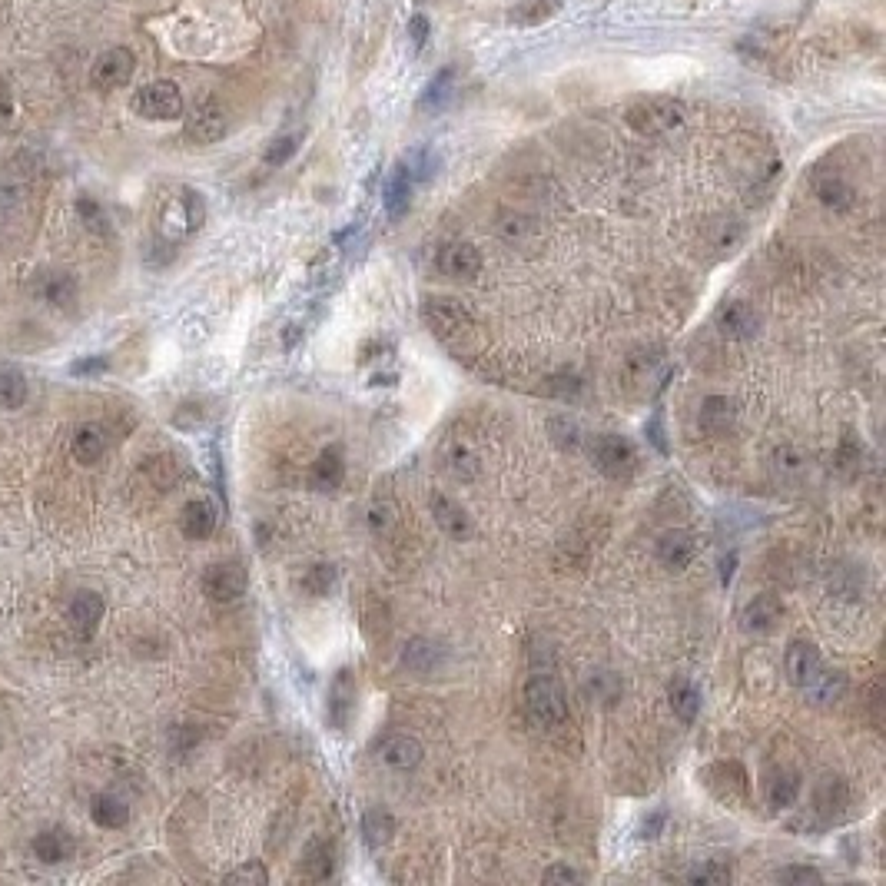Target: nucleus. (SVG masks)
I'll use <instances>...</instances> for the list:
<instances>
[{
	"mask_svg": "<svg viewBox=\"0 0 886 886\" xmlns=\"http://www.w3.org/2000/svg\"><path fill=\"white\" fill-rule=\"evenodd\" d=\"M843 691H847V677H843L840 671H827V667H823V671L804 687V694L813 704H837Z\"/></svg>",
	"mask_w": 886,
	"mask_h": 886,
	"instance_id": "32",
	"label": "nucleus"
},
{
	"mask_svg": "<svg viewBox=\"0 0 886 886\" xmlns=\"http://www.w3.org/2000/svg\"><path fill=\"white\" fill-rule=\"evenodd\" d=\"M482 253L478 246L465 243V239H455V243H445L439 249V269L448 279H458V283H472V279L482 276Z\"/></svg>",
	"mask_w": 886,
	"mask_h": 886,
	"instance_id": "9",
	"label": "nucleus"
},
{
	"mask_svg": "<svg viewBox=\"0 0 886 886\" xmlns=\"http://www.w3.org/2000/svg\"><path fill=\"white\" fill-rule=\"evenodd\" d=\"M813 190H817V200L827 206L830 213H847L850 206L857 203V190H853L840 173L817 176V186H813Z\"/></svg>",
	"mask_w": 886,
	"mask_h": 886,
	"instance_id": "23",
	"label": "nucleus"
},
{
	"mask_svg": "<svg viewBox=\"0 0 886 886\" xmlns=\"http://www.w3.org/2000/svg\"><path fill=\"white\" fill-rule=\"evenodd\" d=\"M332 867H336V860H332V847L326 840H312L306 847V857H302V873H306L309 880H329Z\"/></svg>",
	"mask_w": 886,
	"mask_h": 886,
	"instance_id": "36",
	"label": "nucleus"
},
{
	"mask_svg": "<svg viewBox=\"0 0 886 886\" xmlns=\"http://www.w3.org/2000/svg\"><path fill=\"white\" fill-rule=\"evenodd\" d=\"M442 661H445V648L432 638H412L402 651V664L409 667L412 674H422V677L439 671Z\"/></svg>",
	"mask_w": 886,
	"mask_h": 886,
	"instance_id": "17",
	"label": "nucleus"
},
{
	"mask_svg": "<svg viewBox=\"0 0 886 886\" xmlns=\"http://www.w3.org/2000/svg\"><path fill=\"white\" fill-rule=\"evenodd\" d=\"M90 820L100 830H120L130 823V807L117 794H97L90 800Z\"/></svg>",
	"mask_w": 886,
	"mask_h": 886,
	"instance_id": "26",
	"label": "nucleus"
},
{
	"mask_svg": "<svg viewBox=\"0 0 886 886\" xmlns=\"http://www.w3.org/2000/svg\"><path fill=\"white\" fill-rule=\"evenodd\" d=\"M97 369H107V359H87V362H77L74 372H97Z\"/></svg>",
	"mask_w": 886,
	"mask_h": 886,
	"instance_id": "56",
	"label": "nucleus"
},
{
	"mask_svg": "<svg viewBox=\"0 0 886 886\" xmlns=\"http://www.w3.org/2000/svg\"><path fill=\"white\" fill-rule=\"evenodd\" d=\"M757 312L747 306V302H727V306L717 309V329L724 332L727 339H750L757 332Z\"/></svg>",
	"mask_w": 886,
	"mask_h": 886,
	"instance_id": "20",
	"label": "nucleus"
},
{
	"mask_svg": "<svg viewBox=\"0 0 886 886\" xmlns=\"http://www.w3.org/2000/svg\"><path fill=\"white\" fill-rule=\"evenodd\" d=\"M671 707L684 724H691L697 711H701V691L691 681H674L671 684Z\"/></svg>",
	"mask_w": 886,
	"mask_h": 886,
	"instance_id": "37",
	"label": "nucleus"
},
{
	"mask_svg": "<svg viewBox=\"0 0 886 886\" xmlns=\"http://www.w3.org/2000/svg\"><path fill=\"white\" fill-rule=\"evenodd\" d=\"M648 435L651 442L658 445V452H667V442H664V429H661V415H654V419L648 422Z\"/></svg>",
	"mask_w": 886,
	"mask_h": 886,
	"instance_id": "54",
	"label": "nucleus"
},
{
	"mask_svg": "<svg viewBox=\"0 0 886 886\" xmlns=\"http://www.w3.org/2000/svg\"><path fill=\"white\" fill-rule=\"evenodd\" d=\"M352 707H356V674L352 667H342V671L332 677L329 684V704H326V717L336 731H346Z\"/></svg>",
	"mask_w": 886,
	"mask_h": 886,
	"instance_id": "11",
	"label": "nucleus"
},
{
	"mask_svg": "<svg viewBox=\"0 0 886 886\" xmlns=\"http://www.w3.org/2000/svg\"><path fill=\"white\" fill-rule=\"evenodd\" d=\"M800 774L797 770H787V767H780L774 777L767 780V804L770 807H777V810H784V807H794L797 804V797H800Z\"/></svg>",
	"mask_w": 886,
	"mask_h": 886,
	"instance_id": "30",
	"label": "nucleus"
},
{
	"mask_svg": "<svg viewBox=\"0 0 886 886\" xmlns=\"http://www.w3.org/2000/svg\"><path fill=\"white\" fill-rule=\"evenodd\" d=\"M435 166H439V156H435L432 150H415L409 156V163H405V170H409L412 183H425L435 173Z\"/></svg>",
	"mask_w": 886,
	"mask_h": 886,
	"instance_id": "47",
	"label": "nucleus"
},
{
	"mask_svg": "<svg viewBox=\"0 0 886 886\" xmlns=\"http://www.w3.org/2000/svg\"><path fill=\"white\" fill-rule=\"evenodd\" d=\"M44 299L50 302V306H57V309H70V306H74V299H77V283H74V276H67V273L47 276V283H44Z\"/></svg>",
	"mask_w": 886,
	"mask_h": 886,
	"instance_id": "38",
	"label": "nucleus"
},
{
	"mask_svg": "<svg viewBox=\"0 0 886 886\" xmlns=\"http://www.w3.org/2000/svg\"><path fill=\"white\" fill-rule=\"evenodd\" d=\"M847 807V787L837 777H823V784L817 787V800H813V810L820 813L823 823L837 820L840 810Z\"/></svg>",
	"mask_w": 886,
	"mask_h": 886,
	"instance_id": "31",
	"label": "nucleus"
},
{
	"mask_svg": "<svg viewBox=\"0 0 886 886\" xmlns=\"http://www.w3.org/2000/svg\"><path fill=\"white\" fill-rule=\"evenodd\" d=\"M369 525H372L375 531H385V528L392 525V508H389V505H382V508L375 505V508H372V515H369Z\"/></svg>",
	"mask_w": 886,
	"mask_h": 886,
	"instance_id": "53",
	"label": "nucleus"
},
{
	"mask_svg": "<svg viewBox=\"0 0 886 886\" xmlns=\"http://www.w3.org/2000/svg\"><path fill=\"white\" fill-rule=\"evenodd\" d=\"M429 508H432V515H435V525H439L448 538H468V535H472V521H468L465 508L458 505V502H452L448 495L435 492L429 498Z\"/></svg>",
	"mask_w": 886,
	"mask_h": 886,
	"instance_id": "19",
	"label": "nucleus"
},
{
	"mask_svg": "<svg viewBox=\"0 0 886 886\" xmlns=\"http://www.w3.org/2000/svg\"><path fill=\"white\" fill-rule=\"evenodd\" d=\"M382 203H385V213H389L392 220H399V216H405V210H409V203H412V176H409V170H405V163H399L392 170L389 183H385Z\"/></svg>",
	"mask_w": 886,
	"mask_h": 886,
	"instance_id": "28",
	"label": "nucleus"
},
{
	"mask_svg": "<svg viewBox=\"0 0 886 886\" xmlns=\"http://www.w3.org/2000/svg\"><path fill=\"white\" fill-rule=\"evenodd\" d=\"M409 34H412V47H415V50H422L425 37H429V20H425L422 14H415V17H412V24H409Z\"/></svg>",
	"mask_w": 886,
	"mask_h": 886,
	"instance_id": "51",
	"label": "nucleus"
},
{
	"mask_svg": "<svg viewBox=\"0 0 886 886\" xmlns=\"http://www.w3.org/2000/svg\"><path fill=\"white\" fill-rule=\"evenodd\" d=\"M133 70H137L133 50L110 47V50H103V54L97 57V64H93V83H97L100 90H117V87H123V83H130Z\"/></svg>",
	"mask_w": 886,
	"mask_h": 886,
	"instance_id": "10",
	"label": "nucleus"
},
{
	"mask_svg": "<svg viewBox=\"0 0 886 886\" xmlns=\"http://www.w3.org/2000/svg\"><path fill=\"white\" fill-rule=\"evenodd\" d=\"M445 468L452 472L455 478H462V482H468V478H475L478 472H482V462H478V455L468 448L462 439L448 442L445 445Z\"/></svg>",
	"mask_w": 886,
	"mask_h": 886,
	"instance_id": "33",
	"label": "nucleus"
},
{
	"mask_svg": "<svg viewBox=\"0 0 886 886\" xmlns=\"http://www.w3.org/2000/svg\"><path fill=\"white\" fill-rule=\"evenodd\" d=\"M103 452H107V435H103L100 425H80V429L74 432V439H70V455L77 458L80 465H97Z\"/></svg>",
	"mask_w": 886,
	"mask_h": 886,
	"instance_id": "27",
	"label": "nucleus"
},
{
	"mask_svg": "<svg viewBox=\"0 0 886 886\" xmlns=\"http://www.w3.org/2000/svg\"><path fill=\"white\" fill-rule=\"evenodd\" d=\"M216 521H220V515H216L213 502H206V498H193V502H186V508H183L180 528H183L186 538L203 541L216 531Z\"/></svg>",
	"mask_w": 886,
	"mask_h": 886,
	"instance_id": "22",
	"label": "nucleus"
},
{
	"mask_svg": "<svg viewBox=\"0 0 886 886\" xmlns=\"http://www.w3.org/2000/svg\"><path fill=\"white\" fill-rule=\"evenodd\" d=\"M452 87H455V67L439 70V74L432 77L429 87H425L422 100H419V107H422V110H439L442 103L448 100V93H452Z\"/></svg>",
	"mask_w": 886,
	"mask_h": 886,
	"instance_id": "39",
	"label": "nucleus"
},
{
	"mask_svg": "<svg viewBox=\"0 0 886 886\" xmlns=\"http://www.w3.org/2000/svg\"><path fill=\"white\" fill-rule=\"evenodd\" d=\"M704 777H707V787H711L721 800H727V804H744L747 774H744V767H740V764H727V760H721V764L707 767Z\"/></svg>",
	"mask_w": 886,
	"mask_h": 886,
	"instance_id": "14",
	"label": "nucleus"
},
{
	"mask_svg": "<svg viewBox=\"0 0 886 886\" xmlns=\"http://www.w3.org/2000/svg\"><path fill=\"white\" fill-rule=\"evenodd\" d=\"M296 150H299V133H286V137H276L273 143H269L266 153H263V163L266 166H283V163L293 160Z\"/></svg>",
	"mask_w": 886,
	"mask_h": 886,
	"instance_id": "44",
	"label": "nucleus"
},
{
	"mask_svg": "<svg viewBox=\"0 0 886 886\" xmlns=\"http://www.w3.org/2000/svg\"><path fill=\"white\" fill-rule=\"evenodd\" d=\"M780 614H784V604H780L777 594H757V598L747 601L744 611H740V628L750 634H767L777 628Z\"/></svg>",
	"mask_w": 886,
	"mask_h": 886,
	"instance_id": "15",
	"label": "nucleus"
},
{
	"mask_svg": "<svg viewBox=\"0 0 886 886\" xmlns=\"http://www.w3.org/2000/svg\"><path fill=\"white\" fill-rule=\"evenodd\" d=\"M246 568L239 561H220V565H210L203 575V591L206 598L216 604H233L246 594Z\"/></svg>",
	"mask_w": 886,
	"mask_h": 886,
	"instance_id": "7",
	"label": "nucleus"
},
{
	"mask_svg": "<svg viewBox=\"0 0 886 886\" xmlns=\"http://www.w3.org/2000/svg\"><path fill=\"white\" fill-rule=\"evenodd\" d=\"M392 833H395V817L389 810H382V807H372V810H366V817H362V837H366V843L369 847H385V843L392 840Z\"/></svg>",
	"mask_w": 886,
	"mask_h": 886,
	"instance_id": "34",
	"label": "nucleus"
},
{
	"mask_svg": "<svg viewBox=\"0 0 886 886\" xmlns=\"http://www.w3.org/2000/svg\"><path fill=\"white\" fill-rule=\"evenodd\" d=\"M336 585V568L332 565H312L306 575H302V591L312 594V598H326Z\"/></svg>",
	"mask_w": 886,
	"mask_h": 886,
	"instance_id": "43",
	"label": "nucleus"
},
{
	"mask_svg": "<svg viewBox=\"0 0 886 886\" xmlns=\"http://www.w3.org/2000/svg\"><path fill=\"white\" fill-rule=\"evenodd\" d=\"M77 213H80V223L90 229V233L97 236H107L110 233V216L103 213V206L93 200V196H80L77 200Z\"/></svg>",
	"mask_w": 886,
	"mask_h": 886,
	"instance_id": "42",
	"label": "nucleus"
},
{
	"mask_svg": "<svg viewBox=\"0 0 886 886\" xmlns=\"http://www.w3.org/2000/svg\"><path fill=\"white\" fill-rule=\"evenodd\" d=\"M774 472L784 482H800L807 475V458L794 448H780V452H774Z\"/></svg>",
	"mask_w": 886,
	"mask_h": 886,
	"instance_id": "41",
	"label": "nucleus"
},
{
	"mask_svg": "<svg viewBox=\"0 0 886 886\" xmlns=\"http://www.w3.org/2000/svg\"><path fill=\"white\" fill-rule=\"evenodd\" d=\"M27 402V375L14 366H0V409H20Z\"/></svg>",
	"mask_w": 886,
	"mask_h": 886,
	"instance_id": "35",
	"label": "nucleus"
},
{
	"mask_svg": "<svg viewBox=\"0 0 886 886\" xmlns=\"http://www.w3.org/2000/svg\"><path fill=\"white\" fill-rule=\"evenodd\" d=\"M588 691L598 697L601 704H614L621 697V681L618 677H614L611 671H601V674H594L591 677V684H588Z\"/></svg>",
	"mask_w": 886,
	"mask_h": 886,
	"instance_id": "46",
	"label": "nucleus"
},
{
	"mask_svg": "<svg viewBox=\"0 0 886 886\" xmlns=\"http://www.w3.org/2000/svg\"><path fill=\"white\" fill-rule=\"evenodd\" d=\"M495 229H498V236H502L508 246H518V249L535 246L538 236H541V226L531 220V216L515 213V210H502V213H498Z\"/></svg>",
	"mask_w": 886,
	"mask_h": 886,
	"instance_id": "18",
	"label": "nucleus"
},
{
	"mask_svg": "<svg viewBox=\"0 0 886 886\" xmlns=\"http://www.w3.org/2000/svg\"><path fill=\"white\" fill-rule=\"evenodd\" d=\"M784 671H787V681L804 691L813 677L823 671V658H820L817 644H810V641H794V644H790L787 658H784Z\"/></svg>",
	"mask_w": 886,
	"mask_h": 886,
	"instance_id": "12",
	"label": "nucleus"
},
{
	"mask_svg": "<svg viewBox=\"0 0 886 886\" xmlns=\"http://www.w3.org/2000/svg\"><path fill=\"white\" fill-rule=\"evenodd\" d=\"M734 565H737V555H727V558L721 561V581H724V585H731V578H734Z\"/></svg>",
	"mask_w": 886,
	"mask_h": 886,
	"instance_id": "55",
	"label": "nucleus"
},
{
	"mask_svg": "<svg viewBox=\"0 0 886 886\" xmlns=\"http://www.w3.org/2000/svg\"><path fill=\"white\" fill-rule=\"evenodd\" d=\"M694 555H697V545H694L691 531L674 528V531H664V535L658 538V561L664 568L684 571L694 561Z\"/></svg>",
	"mask_w": 886,
	"mask_h": 886,
	"instance_id": "16",
	"label": "nucleus"
},
{
	"mask_svg": "<svg viewBox=\"0 0 886 886\" xmlns=\"http://www.w3.org/2000/svg\"><path fill=\"white\" fill-rule=\"evenodd\" d=\"M226 130H229V117L216 100H203L200 107H193V113L186 117V140L196 143V147L220 143L226 137Z\"/></svg>",
	"mask_w": 886,
	"mask_h": 886,
	"instance_id": "8",
	"label": "nucleus"
},
{
	"mask_svg": "<svg viewBox=\"0 0 886 886\" xmlns=\"http://www.w3.org/2000/svg\"><path fill=\"white\" fill-rule=\"evenodd\" d=\"M525 714L528 721L541 727V731H555L568 721V697L558 677L551 674H535L525 684Z\"/></svg>",
	"mask_w": 886,
	"mask_h": 886,
	"instance_id": "1",
	"label": "nucleus"
},
{
	"mask_svg": "<svg viewBox=\"0 0 886 886\" xmlns=\"http://www.w3.org/2000/svg\"><path fill=\"white\" fill-rule=\"evenodd\" d=\"M684 880L687 883H701V886H721V883H731V867L711 860V863H704V867H694Z\"/></svg>",
	"mask_w": 886,
	"mask_h": 886,
	"instance_id": "45",
	"label": "nucleus"
},
{
	"mask_svg": "<svg viewBox=\"0 0 886 886\" xmlns=\"http://www.w3.org/2000/svg\"><path fill=\"white\" fill-rule=\"evenodd\" d=\"M734 415H737V409H734V402L727 399V395H711V399L701 402V415H697V419H701L704 432L721 435L734 425Z\"/></svg>",
	"mask_w": 886,
	"mask_h": 886,
	"instance_id": "29",
	"label": "nucleus"
},
{
	"mask_svg": "<svg viewBox=\"0 0 886 886\" xmlns=\"http://www.w3.org/2000/svg\"><path fill=\"white\" fill-rule=\"evenodd\" d=\"M226 883H249V886H266L269 883V873L259 860H249L243 863V867H236L233 873H226L223 877Z\"/></svg>",
	"mask_w": 886,
	"mask_h": 886,
	"instance_id": "48",
	"label": "nucleus"
},
{
	"mask_svg": "<svg viewBox=\"0 0 886 886\" xmlns=\"http://www.w3.org/2000/svg\"><path fill=\"white\" fill-rule=\"evenodd\" d=\"M30 847H34V857H37L40 863H50V867H54V863H64V860L74 857V837H70V833H67L64 827H47V830H40L37 837H34V843H30Z\"/></svg>",
	"mask_w": 886,
	"mask_h": 886,
	"instance_id": "21",
	"label": "nucleus"
},
{
	"mask_svg": "<svg viewBox=\"0 0 886 886\" xmlns=\"http://www.w3.org/2000/svg\"><path fill=\"white\" fill-rule=\"evenodd\" d=\"M206 220V200L196 190H180L160 213V239L163 243H180L193 236Z\"/></svg>",
	"mask_w": 886,
	"mask_h": 886,
	"instance_id": "4",
	"label": "nucleus"
},
{
	"mask_svg": "<svg viewBox=\"0 0 886 886\" xmlns=\"http://www.w3.org/2000/svg\"><path fill=\"white\" fill-rule=\"evenodd\" d=\"M541 880L545 883H581L585 880V873L568 867V863H555V867H548L545 873H541Z\"/></svg>",
	"mask_w": 886,
	"mask_h": 886,
	"instance_id": "50",
	"label": "nucleus"
},
{
	"mask_svg": "<svg viewBox=\"0 0 886 886\" xmlns=\"http://www.w3.org/2000/svg\"><path fill=\"white\" fill-rule=\"evenodd\" d=\"M425 750L415 737L409 734H389L379 744V760L389 770H399V774H409V770H415L422 764Z\"/></svg>",
	"mask_w": 886,
	"mask_h": 886,
	"instance_id": "13",
	"label": "nucleus"
},
{
	"mask_svg": "<svg viewBox=\"0 0 886 886\" xmlns=\"http://www.w3.org/2000/svg\"><path fill=\"white\" fill-rule=\"evenodd\" d=\"M342 478H346V462H342V452H339V448H326V452L312 462L309 485L319 488V492H332V488L342 485Z\"/></svg>",
	"mask_w": 886,
	"mask_h": 886,
	"instance_id": "25",
	"label": "nucleus"
},
{
	"mask_svg": "<svg viewBox=\"0 0 886 886\" xmlns=\"http://www.w3.org/2000/svg\"><path fill=\"white\" fill-rule=\"evenodd\" d=\"M103 614H107V604H103L97 591H80L74 594V601H70V621H74V628L80 634H87V638L100 628Z\"/></svg>",
	"mask_w": 886,
	"mask_h": 886,
	"instance_id": "24",
	"label": "nucleus"
},
{
	"mask_svg": "<svg viewBox=\"0 0 886 886\" xmlns=\"http://www.w3.org/2000/svg\"><path fill=\"white\" fill-rule=\"evenodd\" d=\"M664 823H667L664 813H651V817L644 820V827H641V837H644V840H654V837H658V833L664 830Z\"/></svg>",
	"mask_w": 886,
	"mask_h": 886,
	"instance_id": "52",
	"label": "nucleus"
},
{
	"mask_svg": "<svg viewBox=\"0 0 886 886\" xmlns=\"http://www.w3.org/2000/svg\"><path fill=\"white\" fill-rule=\"evenodd\" d=\"M624 120H628V127L634 133H641V137H667V133L684 127L687 110L684 103L674 97H644L638 103H631Z\"/></svg>",
	"mask_w": 886,
	"mask_h": 886,
	"instance_id": "3",
	"label": "nucleus"
},
{
	"mask_svg": "<svg viewBox=\"0 0 886 886\" xmlns=\"http://www.w3.org/2000/svg\"><path fill=\"white\" fill-rule=\"evenodd\" d=\"M133 110L143 120H180L183 117V93L173 80H153L133 93Z\"/></svg>",
	"mask_w": 886,
	"mask_h": 886,
	"instance_id": "5",
	"label": "nucleus"
},
{
	"mask_svg": "<svg viewBox=\"0 0 886 886\" xmlns=\"http://www.w3.org/2000/svg\"><path fill=\"white\" fill-rule=\"evenodd\" d=\"M558 10V0H521L512 10V20L521 27H538L541 20H548Z\"/></svg>",
	"mask_w": 886,
	"mask_h": 886,
	"instance_id": "40",
	"label": "nucleus"
},
{
	"mask_svg": "<svg viewBox=\"0 0 886 886\" xmlns=\"http://www.w3.org/2000/svg\"><path fill=\"white\" fill-rule=\"evenodd\" d=\"M777 883H790V886H807V883H823V873L813 867H784L774 873Z\"/></svg>",
	"mask_w": 886,
	"mask_h": 886,
	"instance_id": "49",
	"label": "nucleus"
},
{
	"mask_svg": "<svg viewBox=\"0 0 886 886\" xmlns=\"http://www.w3.org/2000/svg\"><path fill=\"white\" fill-rule=\"evenodd\" d=\"M591 455H594V465H598L601 475L614 478V482H624V478L634 475V468H638V455H634V445L628 439H621V435H598L591 445Z\"/></svg>",
	"mask_w": 886,
	"mask_h": 886,
	"instance_id": "6",
	"label": "nucleus"
},
{
	"mask_svg": "<svg viewBox=\"0 0 886 886\" xmlns=\"http://www.w3.org/2000/svg\"><path fill=\"white\" fill-rule=\"evenodd\" d=\"M422 319L432 329L435 339H442L445 346H458L468 336H475V316L465 302L452 296H429L422 302Z\"/></svg>",
	"mask_w": 886,
	"mask_h": 886,
	"instance_id": "2",
	"label": "nucleus"
}]
</instances>
